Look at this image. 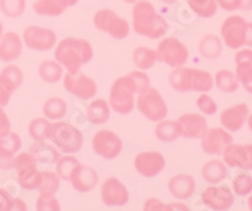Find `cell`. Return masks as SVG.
Returning a JSON list of instances; mask_svg holds the SVG:
<instances>
[{"mask_svg":"<svg viewBox=\"0 0 252 211\" xmlns=\"http://www.w3.org/2000/svg\"><path fill=\"white\" fill-rule=\"evenodd\" d=\"M241 10H251L252 0H241Z\"/></svg>","mask_w":252,"mask_h":211,"instance_id":"55","label":"cell"},{"mask_svg":"<svg viewBox=\"0 0 252 211\" xmlns=\"http://www.w3.org/2000/svg\"><path fill=\"white\" fill-rule=\"evenodd\" d=\"M198 51L206 60H216L222 53V41L216 35H206L199 42Z\"/></svg>","mask_w":252,"mask_h":211,"instance_id":"29","label":"cell"},{"mask_svg":"<svg viewBox=\"0 0 252 211\" xmlns=\"http://www.w3.org/2000/svg\"><path fill=\"white\" fill-rule=\"evenodd\" d=\"M245 44L249 47H252V22L247 23L246 29V38H245Z\"/></svg>","mask_w":252,"mask_h":211,"instance_id":"53","label":"cell"},{"mask_svg":"<svg viewBox=\"0 0 252 211\" xmlns=\"http://www.w3.org/2000/svg\"><path fill=\"white\" fill-rule=\"evenodd\" d=\"M235 75L247 93L252 94V66L236 67Z\"/></svg>","mask_w":252,"mask_h":211,"instance_id":"45","label":"cell"},{"mask_svg":"<svg viewBox=\"0 0 252 211\" xmlns=\"http://www.w3.org/2000/svg\"><path fill=\"white\" fill-rule=\"evenodd\" d=\"M52 123L48 119L44 118H35L29 123V136L34 141H47L51 134Z\"/></svg>","mask_w":252,"mask_h":211,"instance_id":"37","label":"cell"},{"mask_svg":"<svg viewBox=\"0 0 252 211\" xmlns=\"http://www.w3.org/2000/svg\"><path fill=\"white\" fill-rule=\"evenodd\" d=\"M247 124H249V128L251 129V132H252V113L247 116Z\"/></svg>","mask_w":252,"mask_h":211,"instance_id":"56","label":"cell"},{"mask_svg":"<svg viewBox=\"0 0 252 211\" xmlns=\"http://www.w3.org/2000/svg\"><path fill=\"white\" fill-rule=\"evenodd\" d=\"M136 106L139 111L150 122H159L168 114V106L163 96L154 87H148L143 93L138 94Z\"/></svg>","mask_w":252,"mask_h":211,"instance_id":"7","label":"cell"},{"mask_svg":"<svg viewBox=\"0 0 252 211\" xmlns=\"http://www.w3.org/2000/svg\"><path fill=\"white\" fill-rule=\"evenodd\" d=\"M60 181L61 178L56 172H52V171L42 172V181L38 187L40 196H55L60 188Z\"/></svg>","mask_w":252,"mask_h":211,"instance_id":"38","label":"cell"},{"mask_svg":"<svg viewBox=\"0 0 252 211\" xmlns=\"http://www.w3.org/2000/svg\"><path fill=\"white\" fill-rule=\"evenodd\" d=\"M9 132H10V120L3 107H0V137L5 136Z\"/></svg>","mask_w":252,"mask_h":211,"instance_id":"52","label":"cell"},{"mask_svg":"<svg viewBox=\"0 0 252 211\" xmlns=\"http://www.w3.org/2000/svg\"><path fill=\"white\" fill-rule=\"evenodd\" d=\"M233 191L237 196H246L252 192V177L247 174H238L233 179Z\"/></svg>","mask_w":252,"mask_h":211,"instance_id":"43","label":"cell"},{"mask_svg":"<svg viewBox=\"0 0 252 211\" xmlns=\"http://www.w3.org/2000/svg\"><path fill=\"white\" fill-rule=\"evenodd\" d=\"M155 136L160 142H174L179 137H182L181 124L178 120L175 122V120H168L165 118L161 119L157 122V125H155Z\"/></svg>","mask_w":252,"mask_h":211,"instance_id":"27","label":"cell"},{"mask_svg":"<svg viewBox=\"0 0 252 211\" xmlns=\"http://www.w3.org/2000/svg\"><path fill=\"white\" fill-rule=\"evenodd\" d=\"M27 0H0V10L5 17L18 18L26 12Z\"/></svg>","mask_w":252,"mask_h":211,"instance_id":"41","label":"cell"},{"mask_svg":"<svg viewBox=\"0 0 252 211\" xmlns=\"http://www.w3.org/2000/svg\"><path fill=\"white\" fill-rule=\"evenodd\" d=\"M227 174H228V170H227L226 163L220 159L208 161L202 167V177L207 183H211V185H217L220 181H223L227 177Z\"/></svg>","mask_w":252,"mask_h":211,"instance_id":"28","label":"cell"},{"mask_svg":"<svg viewBox=\"0 0 252 211\" xmlns=\"http://www.w3.org/2000/svg\"><path fill=\"white\" fill-rule=\"evenodd\" d=\"M134 167L138 171L139 175L146 178L158 176L165 167V158L159 152L148 150L140 152L134 158Z\"/></svg>","mask_w":252,"mask_h":211,"instance_id":"14","label":"cell"},{"mask_svg":"<svg viewBox=\"0 0 252 211\" xmlns=\"http://www.w3.org/2000/svg\"><path fill=\"white\" fill-rule=\"evenodd\" d=\"M215 86V80L208 71L194 69L192 78V91L195 93H208Z\"/></svg>","mask_w":252,"mask_h":211,"instance_id":"36","label":"cell"},{"mask_svg":"<svg viewBox=\"0 0 252 211\" xmlns=\"http://www.w3.org/2000/svg\"><path fill=\"white\" fill-rule=\"evenodd\" d=\"M124 1L127 4H132V5H134L135 3H138V1H140V0H124Z\"/></svg>","mask_w":252,"mask_h":211,"instance_id":"58","label":"cell"},{"mask_svg":"<svg viewBox=\"0 0 252 211\" xmlns=\"http://www.w3.org/2000/svg\"><path fill=\"white\" fill-rule=\"evenodd\" d=\"M232 136L224 128H207L201 137V145L204 153L216 156L222 154L224 148L232 143Z\"/></svg>","mask_w":252,"mask_h":211,"instance_id":"13","label":"cell"},{"mask_svg":"<svg viewBox=\"0 0 252 211\" xmlns=\"http://www.w3.org/2000/svg\"><path fill=\"white\" fill-rule=\"evenodd\" d=\"M38 73L47 84H56L63 78V66L56 60H47L39 65Z\"/></svg>","mask_w":252,"mask_h":211,"instance_id":"30","label":"cell"},{"mask_svg":"<svg viewBox=\"0 0 252 211\" xmlns=\"http://www.w3.org/2000/svg\"><path fill=\"white\" fill-rule=\"evenodd\" d=\"M144 210L148 211H165V210H188V206L182 203L164 204L160 200L149 199L144 204Z\"/></svg>","mask_w":252,"mask_h":211,"instance_id":"42","label":"cell"},{"mask_svg":"<svg viewBox=\"0 0 252 211\" xmlns=\"http://www.w3.org/2000/svg\"><path fill=\"white\" fill-rule=\"evenodd\" d=\"M13 93L14 91L0 78V107H4L9 104V100L12 98Z\"/></svg>","mask_w":252,"mask_h":211,"instance_id":"50","label":"cell"},{"mask_svg":"<svg viewBox=\"0 0 252 211\" xmlns=\"http://www.w3.org/2000/svg\"><path fill=\"white\" fill-rule=\"evenodd\" d=\"M92 149L102 158L114 159L123 152V141L112 130H98L92 138Z\"/></svg>","mask_w":252,"mask_h":211,"instance_id":"9","label":"cell"},{"mask_svg":"<svg viewBox=\"0 0 252 211\" xmlns=\"http://www.w3.org/2000/svg\"><path fill=\"white\" fill-rule=\"evenodd\" d=\"M189 8L201 18H211L217 13V0H188Z\"/></svg>","mask_w":252,"mask_h":211,"instance_id":"40","label":"cell"},{"mask_svg":"<svg viewBox=\"0 0 252 211\" xmlns=\"http://www.w3.org/2000/svg\"><path fill=\"white\" fill-rule=\"evenodd\" d=\"M132 28L143 37L157 39L168 32L169 26L165 18L157 12L150 1L140 0L132 8Z\"/></svg>","mask_w":252,"mask_h":211,"instance_id":"2","label":"cell"},{"mask_svg":"<svg viewBox=\"0 0 252 211\" xmlns=\"http://www.w3.org/2000/svg\"><path fill=\"white\" fill-rule=\"evenodd\" d=\"M63 86L71 95L82 100H89L97 94V84L81 71L63 75Z\"/></svg>","mask_w":252,"mask_h":211,"instance_id":"10","label":"cell"},{"mask_svg":"<svg viewBox=\"0 0 252 211\" xmlns=\"http://www.w3.org/2000/svg\"><path fill=\"white\" fill-rule=\"evenodd\" d=\"M13 167L17 170L18 183L28 191L38 190L42 181V172L38 170L37 161L31 153L15 154Z\"/></svg>","mask_w":252,"mask_h":211,"instance_id":"6","label":"cell"},{"mask_svg":"<svg viewBox=\"0 0 252 211\" xmlns=\"http://www.w3.org/2000/svg\"><path fill=\"white\" fill-rule=\"evenodd\" d=\"M48 139H51V142L61 152L66 154L77 153L83 144V136L77 128L66 122H57V120L56 123H52Z\"/></svg>","mask_w":252,"mask_h":211,"instance_id":"4","label":"cell"},{"mask_svg":"<svg viewBox=\"0 0 252 211\" xmlns=\"http://www.w3.org/2000/svg\"><path fill=\"white\" fill-rule=\"evenodd\" d=\"M23 43L28 48L46 52L55 48L57 43V35L49 28L39 26H31L24 29L23 32Z\"/></svg>","mask_w":252,"mask_h":211,"instance_id":"11","label":"cell"},{"mask_svg":"<svg viewBox=\"0 0 252 211\" xmlns=\"http://www.w3.org/2000/svg\"><path fill=\"white\" fill-rule=\"evenodd\" d=\"M35 208L38 211H60V201L55 196H40L37 199Z\"/></svg>","mask_w":252,"mask_h":211,"instance_id":"46","label":"cell"},{"mask_svg":"<svg viewBox=\"0 0 252 211\" xmlns=\"http://www.w3.org/2000/svg\"><path fill=\"white\" fill-rule=\"evenodd\" d=\"M160 1L164 4H174L177 0H160Z\"/></svg>","mask_w":252,"mask_h":211,"instance_id":"57","label":"cell"},{"mask_svg":"<svg viewBox=\"0 0 252 211\" xmlns=\"http://www.w3.org/2000/svg\"><path fill=\"white\" fill-rule=\"evenodd\" d=\"M14 197L4 188H0V211H12L14 206Z\"/></svg>","mask_w":252,"mask_h":211,"instance_id":"49","label":"cell"},{"mask_svg":"<svg viewBox=\"0 0 252 211\" xmlns=\"http://www.w3.org/2000/svg\"><path fill=\"white\" fill-rule=\"evenodd\" d=\"M132 61L136 69L139 70H149L157 64L158 56L157 51L148 47H138L132 53Z\"/></svg>","mask_w":252,"mask_h":211,"instance_id":"31","label":"cell"},{"mask_svg":"<svg viewBox=\"0 0 252 211\" xmlns=\"http://www.w3.org/2000/svg\"><path fill=\"white\" fill-rule=\"evenodd\" d=\"M202 201L212 210H228L233 205V195L227 186H209L202 192Z\"/></svg>","mask_w":252,"mask_h":211,"instance_id":"16","label":"cell"},{"mask_svg":"<svg viewBox=\"0 0 252 211\" xmlns=\"http://www.w3.org/2000/svg\"><path fill=\"white\" fill-rule=\"evenodd\" d=\"M247 116H249V107L246 104L241 103V104L227 107L220 113V124L223 125L224 129L228 130L229 133H235L244 127Z\"/></svg>","mask_w":252,"mask_h":211,"instance_id":"18","label":"cell"},{"mask_svg":"<svg viewBox=\"0 0 252 211\" xmlns=\"http://www.w3.org/2000/svg\"><path fill=\"white\" fill-rule=\"evenodd\" d=\"M213 80H215V85L217 86V89L224 94L235 93L238 89V85H240L235 73L232 71H228V70L218 71Z\"/></svg>","mask_w":252,"mask_h":211,"instance_id":"32","label":"cell"},{"mask_svg":"<svg viewBox=\"0 0 252 211\" xmlns=\"http://www.w3.org/2000/svg\"><path fill=\"white\" fill-rule=\"evenodd\" d=\"M249 208L250 210H252V195L249 197Z\"/></svg>","mask_w":252,"mask_h":211,"instance_id":"59","label":"cell"},{"mask_svg":"<svg viewBox=\"0 0 252 211\" xmlns=\"http://www.w3.org/2000/svg\"><path fill=\"white\" fill-rule=\"evenodd\" d=\"M22 148V139L14 132H9L0 137V168L9 170L13 168L14 157Z\"/></svg>","mask_w":252,"mask_h":211,"instance_id":"17","label":"cell"},{"mask_svg":"<svg viewBox=\"0 0 252 211\" xmlns=\"http://www.w3.org/2000/svg\"><path fill=\"white\" fill-rule=\"evenodd\" d=\"M0 78L8 85L13 91L19 89L20 85L23 84V72L15 65H8L0 71Z\"/></svg>","mask_w":252,"mask_h":211,"instance_id":"39","label":"cell"},{"mask_svg":"<svg viewBox=\"0 0 252 211\" xmlns=\"http://www.w3.org/2000/svg\"><path fill=\"white\" fill-rule=\"evenodd\" d=\"M132 81H134L136 90H138V94L143 93L144 90H146L148 87H150V78L149 76L144 72L143 70H136V71H132L130 72Z\"/></svg>","mask_w":252,"mask_h":211,"instance_id":"47","label":"cell"},{"mask_svg":"<svg viewBox=\"0 0 252 211\" xmlns=\"http://www.w3.org/2000/svg\"><path fill=\"white\" fill-rule=\"evenodd\" d=\"M58 1H60V3L67 9V8H71V6L76 5V4H77L80 0H58Z\"/></svg>","mask_w":252,"mask_h":211,"instance_id":"54","label":"cell"},{"mask_svg":"<svg viewBox=\"0 0 252 211\" xmlns=\"http://www.w3.org/2000/svg\"><path fill=\"white\" fill-rule=\"evenodd\" d=\"M23 51V41L15 32H6L0 38V60L5 64L14 62Z\"/></svg>","mask_w":252,"mask_h":211,"instance_id":"22","label":"cell"},{"mask_svg":"<svg viewBox=\"0 0 252 211\" xmlns=\"http://www.w3.org/2000/svg\"><path fill=\"white\" fill-rule=\"evenodd\" d=\"M29 153L34 157L37 163L43 165H56L61 157V150L53 143H47L46 141H35Z\"/></svg>","mask_w":252,"mask_h":211,"instance_id":"24","label":"cell"},{"mask_svg":"<svg viewBox=\"0 0 252 211\" xmlns=\"http://www.w3.org/2000/svg\"><path fill=\"white\" fill-rule=\"evenodd\" d=\"M193 71L192 67H174L169 73V84L178 93H189L192 91V78Z\"/></svg>","mask_w":252,"mask_h":211,"instance_id":"25","label":"cell"},{"mask_svg":"<svg viewBox=\"0 0 252 211\" xmlns=\"http://www.w3.org/2000/svg\"><path fill=\"white\" fill-rule=\"evenodd\" d=\"M223 161L229 167H240L244 170H252V162L250 158L247 144H233L227 145L222 152Z\"/></svg>","mask_w":252,"mask_h":211,"instance_id":"21","label":"cell"},{"mask_svg":"<svg viewBox=\"0 0 252 211\" xmlns=\"http://www.w3.org/2000/svg\"><path fill=\"white\" fill-rule=\"evenodd\" d=\"M111 115L110 104L103 99H94L87 105L86 116L89 122L94 125H101L109 122Z\"/></svg>","mask_w":252,"mask_h":211,"instance_id":"26","label":"cell"},{"mask_svg":"<svg viewBox=\"0 0 252 211\" xmlns=\"http://www.w3.org/2000/svg\"><path fill=\"white\" fill-rule=\"evenodd\" d=\"M66 113L67 104L61 98H51L43 104V114L48 120H60Z\"/></svg>","mask_w":252,"mask_h":211,"instance_id":"33","label":"cell"},{"mask_svg":"<svg viewBox=\"0 0 252 211\" xmlns=\"http://www.w3.org/2000/svg\"><path fill=\"white\" fill-rule=\"evenodd\" d=\"M101 199L110 208L124 206L129 201V191L116 177H110L101 186Z\"/></svg>","mask_w":252,"mask_h":211,"instance_id":"15","label":"cell"},{"mask_svg":"<svg viewBox=\"0 0 252 211\" xmlns=\"http://www.w3.org/2000/svg\"><path fill=\"white\" fill-rule=\"evenodd\" d=\"M178 122L182 128V137L188 139L201 138L207 130V120L204 115L195 113H187L179 116Z\"/></svg>","mask_w":252,"mask_h":211,"instance_id":"20","label":"cell"},{"mask_svg":"<svg viewBox=\"0 0 252 211\" xmlns=\"http://www.w3.org/2000/svg\"><path fill=\"white\" fill-rule=\"evenodd\" d=\"M168 190L179 200L190 199L195 192V179L187 174L175 175L168 182Z\"/></svg>","mask_w":252,"mask_h":211,"instance_id":"23","label":"cell"},{"mask_svg":"<svg viewBox=\"0 0 252 211\" xmlns=\"http://www.w3.org/2000/svg\"><path fill=\"white\" fill-rule=\"evenodd\" d=\"M217 4L227 12H235L241 8V0H217Z\"/></svg>","mask_w":252,"mask_h":211,"instance_id":"51","label":"cell"},{"mask_svg":"<svg viewBox=\"0 0 252 211\" xmlns=\"http://www.w3.org/2000/svg\"><path fill=\"white\" fill-rule=\"evenodd\" d=\"M94 57L91 43L83 38L67 37L57 44L55 51L56 61L66 67L67 72L76 73L83 65L89 64Z\"/></svg>","mask_w":252,"mask_h":211,"instance_id":"1","label":"cell"},{"mask_svg":"<svg viewBox=\"0 0 252 211\" xmlns=\"http://www.w3.org/2000/svg\"><path fill=\"white\" fill-rule=\"evenodd\" d=\"M78 165H80V161L75 156H71V154L61 156L56 162V174L63 181H69L73 171L78 167Z\"/></svg>","mask_w":252,"mask_h":211,"instance_id":"35","label":"cell"},{"mask_svg":"<svg viewBox=\"0 0 252 211\" xmlns=\"http://www.w3.org/2000/svg\"><path fill=\"white\" fill-rule=\"evenodd\" d=\"M236 67L252 66V49H241L235 56Z\"/></svg>","mask_w":252,"mask_h":211,"instance_id":"48","label":"cell"},{"mask_svg":"<svg viewBox=\"0 0 252 211\" xmlns=\"http://www.w3.org/2000/svg\"><path fill=\"white\" fill-rule=\"evenodd\" d=\"M3 37V24L0 22V38Z\"/></svg>","mask_w":252,"mask_h":211,"instance_id":"60","label":"cell"},{"mask_svg":"<svg viewBox=\"0 0 252 211\" xmlns=\"http://www.w3.org/2000/svg\"><path fill=\"white\" fill-rule=\"evenodd\" d=\"M94 26L97 31L119 41L125 39L130 35L129 22L116 14L112 9H100L94 13Z\"/></svg>","mask_w":252,"mask_h":211,"instance_id":"5","label":"cell"},{"mask_svg":"<svg viewBox=\"0 0 252 211\" xmlns=\"http://www.w3.org/2000/svg\"><path fill=\"white\" fill-rule=\"evenodd\" d=\"M136 94H138V90H136L130 73L116 78L110 89V107L120 115L130 114L135 107V95Z\"/></svg>","mask_w":252,"mask_h":211,"instance_id":"3","label":"cell"},{"mask_svg":"<svg viewBox=\"0 0 252 211\" xmlns=\"http://www.w3.org/2000/svg\"><path fill=\"white\" fill-rule=\"evenodd\" d=\"M69 182L72 187L78 192H89L94 190L98 183V175L96 170L86 165H78V167L73 171Z\"/></svg>","mask_w":252,"mask_h":211,"instance_id":"19","label":"cell"},{"mask_svg":"<svg viewBox=\"0 0 252 211\" xmlns=\"http://www.w3.org/2000/svg\"><path fill=\"white\" fill-rule=\"evenodd\" d=\"M246 29L247 22L244 18L240 15H231L220 27V35L228 48L237 49L245 44Z\"/></svg>","mask_w":252,"mask_h":211,"instance_id":"12","label":"cell"},{"mask_svg":"<svg viewBox=\"0 0 252 211\" xmlns=\"http://www.w3.org/2000/svg\"><path fill=\"white\" fill-rule=\"evenodd\" d=\"M197 106L203 115H215L217 113V104L212 98L207 94H201L197 99Z\"/></svg>","mask_w":252,"mask_h":211,"instance_id":"44","label":"cell"},{"mask_svg":"<svg viewBox=\"0 0 252 211\" xmlns=\"http://www.w3.org/2000/svg\"><path fill=\"white\" fill-rule=\"evenodd\" d=\"M158 61L163 62L170 67H179L187 64L189 58L188 48L183 42L175 37L163 38L157 48Z\"/></svg>","mask_w":252,"mask_h":211,"instance_id":"8","label":"cell"},{"mask_svg":"<svg viewBox=\"0 0 252 211\" xmlns=\"http://www.w3.org/2000/svg\"><path fill=\"white\" fill-rule=\"evenodd\" d=\"M33 10L42 17H58L66 8L58 0H37L33 4Z\"/></svg>","mask_w":252,"mask_h":211,"instance_id":"34","label":"cell"}]
</instances>
